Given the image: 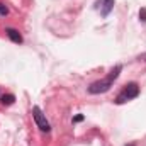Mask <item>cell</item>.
I'll return each instance as SVG.
<instances>
[{"instance_id":"cell-1","label":"cell","mask_w":146,"mask_h":146,"mask_svg":"<svg viewBox=\"0 0 146 146\" xmlns=\"http://www.w3.org/2000/svg\"><path fill=\"white\" fill-rule=\"evenodd\" d=\"M121 72H122V65H115V66L109 72V75H107L106 78H102V80H97V82L90 83V87L87 88V90H88V94L97 95V94H104V92L110 90V87L114 85V82L119 78Z\"/></svg>"},{"instance_id":"cell-2","label":"cell","mask_w":146,"mask_h":146,"mask_svg":"<svg viewBox=\"0 0 146 146\" xmlns=\"http://www.w3.org/2000/svg\"><path fill=\"white\" fill-rule=\"evenodd\" d=\"M139 95V85L136 82H129L127 85H124V88L119 92V95L115 97V104H126L133 99H136Z\"/></svg>"},{"instance_id":"cell-3","label":"cell","mask_w":146,"mask_h":146,"mask_svg":"<svg viewBox=\"0 0 146 146\" xmlns=\"http://www.w3.org/2000/svg\"><path fill=\"white\" fill-rule=\"evenodd\" d=\"M33 119H34V122H36V126L39 127L41 133H46V134L51 133V124L46 119V115L42 114V110H41L39 106H34L33 107Z\"/></svg>"},{"instance_id":"cell-4","label":"cell","mask_w":146,"mask_h":146,"mask_svg":"<svg viewBox=\"0 0 146 146\" xmlns=\"http://www.w3.org/2000/svg\"><path fill=\"white\" fill-rule=\"evenodd\" d=\"M5 34H7V37H9L12 42H15V44H22V42H24L22 34H21L17 29H14V27H7V29H5Z\"/></svg>"},{"instance_id":"cell-5","label":"cell","mask_w":146,"mask_h":146,"mask_svg":"<svg viewBox=\"0 0 146 146\" xmlns=\"http://www.w3.org/2000/svg\"><path fill=\"white\" fill-rule=\"evenodd\" d=\"M99 5H100V14L104 17H107L110 14V10L114 9V0H100Z\"/></svg>"},{"instance_id":"cell-6","label":"cell","mask_w":146,"mask_h":146,"mask_svg":"<svg viewBox=\"0 0 146 146\" xmlns=\"http://www.w3.org/2000/svg\"><path fill=\"white\" fill-rule=\"evenodd\" d=\"M14 102H15V95H14V94H3V95L0 97V104L5 106V107L12 106Z\"/></svg>"},{"instance_id":"cell-7","label":"cell","mask_w":146,"mask_h":146,"mask_svg":"<svg viewBox=\"0 0 146 146\" xmlns=\"http://www.w3.org/2000/svg\"><path fill=\"white\" fill-rule=\"evenodd\" d=\"M7 15H9V7L0 2V17H7Z\"/></svg>"},{"instance_id":"cell-8","label":"cell","mask_w":146,"mask_h":146,"mask_svg":"<svg viewBox=\"0 0 146 146\" xmlns=\"http://www.w3.org/2000/svg\"><path fill=\"white\" fill-rule=\"evenodd\" d=\"M139 19H141V22H146V9L145 7L139 10Z\"/></svg>"},{"instance_id":"cell-9","label":"cell","mask_w":146,"mask_h":146,"mask_svg":"<svg viewBox=\"0 0 146 146\" xmlns=\"http://www.w3.org/2000/svg\"><path fill=\"white\" fill-rule=\"evenodd\" d=\"M83 119H85V115H83V114H78V115H75V117H73V122L76 124V122H82Z\"/></svg>"},{"instance_id":"cell-10","label":"cell","mask_w":146,"mask_h":146,"mask_svg":"<svg viewBox=\"0 0 146 146\" xmlns=\"http://www.w3.org/2000/svg\"><path fill=\"white\" fill-rule=\"evenodd\" d=\"M139 60H145V61H146V54H141V56H139Z\"/></svg>"},{"instance_id":"cell-11","label":"cell","mask_w":146,"mask_h":146,"mask_svg":"<svg viewBox=\"0 0 146 146\" xmlns=\"http://www.w3.org/2000/svg\"><path fill=\"white\" fill-rule=\"evenodd\" d=\"M124 146H136V143H129V145H124Z\"/></svg>"}]
</instances>
